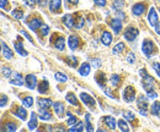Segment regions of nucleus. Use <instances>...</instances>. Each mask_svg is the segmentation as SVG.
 Masks as SVG:
<instances>
[{"label":"nucleus","instance_id":"f257e3e1","mask_svg":"<svg viewBox=\"0 0 160 132\" xmlns=\"http://www.w3.org/2000/svg\"><path fill=\"white\" fill-rule=\"evenodd\" d=\"M153 50H154V43H153L150 39L143 40V43H142V52H143V54H144L145 57H149L152 55Z\"/></svg>","mask_w":160,"mask_h":132},{"label":"nucleus","instance_id":"f03ea898","mask_svg":"<svg viewBox=\"0 0 160 132\" xmlns=\"http://www.w3.org/2000/svg\"><path fill=\"white\" fill-rule=\"evenodd\" d=\"M122 97H123L124 102H127V103H132V102L134 100V98H136V91H134V88L131 87V86L126 87V88L123 89Z\"/></svg>","mask_w":160,"mask_h":132},{"label":"nucleus","instance_id":"7ed1b4c3","mask_svg":"<svg viewBox=\"0 0 160 132\" xmlns=\"http://www.w3.org/2000/svg\"><path fill=\"white\" fill-rule=\"evenodd\" d=\"M138 34H139V31H138L137 28H134V27H128V28L124 31L123 37H124L126 40L132 42V40H134L136 38L138 37Z\"/></svg>","mask_w":160,"mask_h":132},{"label":"nucleus","instance_id":"20e7f679","mask_svg":"<svg viewBox=\"0 0 160 132\" xmlns=\"http://www.w3.org/2000/svg\"><path fill=\"white\" fill-rule=\"evenodd\" d=\"M154 83H155V82H154V78H153V77H150L149 75L143 76V87H144V89H145L147 92L153 91Z\"/></svg>","mask_w":160,"mask_h":132},{"label":"nucleus","instance_id":"39448f33","mask_svg":"<svg viewBox=\"0 0 160 132\" xmlns=\"http://www.w3.org/2000/svg\"><path fill=\"white\" fill-rule=\"evenodd\" d=\"M25 84H26V87H27L28 89H35L36 86H37V78H36V76L32 75V74L26 76V78H25Z\"/></svg>","mask_w":160,"mask_h":132},{"label":"nucleus","instance_id":"423d86ee","mask_svg":"<svg viewBox=\"0 0 160 132\" xmlns=\"http://www.w3.org/2000/svg\"><path fill=\"white\" fill-rule=\"evenodd\" d=\"M9 82L11 84H15V86H22L23 84V77L19 72H12V75L9 78Z\"/></svg>","mask_w":160,"mask_h":132},{"label":"nucleus","instance_id":"0eeeda50","mask_svg":"<svg viewBox=\"0 0 160 132\" xmlns=\"http://www.w3.org/2000/svg\"><path fill=\"white\" fill-rule=\"evenodd\" d=\"M80 99H81V102L86 105V107H94L95 105V99L91 97V95H89L88 93H80Z\"/></svg>","mask_w":160,"mask_h":132},{"label":"nucleus","instance_id":"6e6552de","mask_svg":"<svg viewBox=\"0 0 160 132\" xmlns=\"http://www.w3.org/2000/svg\"><path fill=\"white\" fill-rule=\"evenodd\" d=\"M138 108H139L140 115L147 116V108H148V103H147V99H144V97H143V95L138 98Z\"/></svg>","mask_w":160,"mask_h":132},{"label":"nucleus","instance_id":"1a4fd4ad","mask_svg":"<svg viewBox=\"0 0 160 132\" xmlns=\"http://www.w3.org/2000/svg\"><path fill=\"white\" fill-rule=\"evenodd\" d=\"M145 4H143V2H138V4H136L133 7H132V12H133V15H136V16H142L143 14H144V11H145Z\"/></svg>","mask_w":160,"mask_h":132},{"label":"nucleus","instance_id":"9d476101","mask_svg":"<svg viewBox=\"0 0 160 132\" xmlns=\"http://www.w3.org/2000/svg\"><path fill=\"white\" fill-rule=\"evenodd\" d=\"M79 44H80V39L78 36H70V37L68 38V45H69L70 50H75V49H78Z\"/></svg>","mask_w":160,"mask_h":132},{"label":"nucleus","instance_id":"9b49d317","mask_svg":"<svg viewBox=\"0 0 160 132\" xmlns=\"http://www.w3.org/2000/svg\"><path fill=\"white\" fill-rule=\"evenodd\" d=\"M43 26V21L41 19H38V17H35V19H32L30 22H28V27L32 30V31H37L38 28H41Z\"/></svg>","mask_w":160,"mask_h":132},{"label":"nucleus","instance_id":"f8f14e48","mask_svg":"<svg viewBox=\"0 0 160 132\" xmlns=\"http://www.w3.org/2000/svg\"><path fill=\"white\" fill-rule=\"evenodd\" d=\"M148 20H149V23L154 27V25H157L159 21H158V14H157V10L154 7H150L149 10V15H148Z\"/></svg>","mask_w":160,"mask_h":132},{"label":"nucleus","instance_id":"ddd939ff","mask_svg":"<svg viewBox=\"0 0 160 132\" xmlns=\"http://www.w3.org/2000/svg\"><path fill=\"white\" fill-rule=\"evenodd\" d=\"M103 122L107 125V127L110 130H115L116 129V125H117V121L113 116H105L103 117Z\"/></svg>","mask_w":160,"mask_h":132},{"label":"nucleus","instance_id":"4468645a","mask_svg":"<svg viewBox=\"0 0 160 132\" xmlns=\"http://www.w3.org/2000/svg\"><path fill=\"white\" fill-rule=\"evenodd\" d=\"M111 28L113 30L115 34H118L121 32V30H122V22H121V20H118V19L112 20V21H111Z\"/></svg>","mask_w":160,"mask_h":132},{"label":"nucleus","instance_id":"2eb2a0df","mask_svg":"<svg viewBox=\"0 0 160 132\" xmlns=\"http://www.w3.org/2000/svg\"><path fill=\"white\" fill-rule=\"evenodd\" d=\"M90 70H91L90 64L89 62H84V64H81V66L79 67L78 72H79L80 76H88L90 74Z\"/></svg>","mask_w":160,"mask_h":132},{"label":"nucleus","instance_id":"dca6fc26","mask_svg":"<svg viewBox=\"0 0 160 132\" xmlns=\"http://www.w3.org/2000/svg\"><path fill=\"white\" fill-rule=\"evenodd\" d=\"M62 6V0H51L49 1V10L52 12H58Z\"/></svg>","mask_w":160,"mask_h":132},{"label":"nucleus","instance_id":"f3484780","mask_svg":"<svg viewBox=\"0 0 160 132\" xmlns=\"http://www.w3.org/2000/svg\"><path fill=\"white\" fill-rule=\"evenodd\" d=\"M112 42V34L110 32H103L102 36H101V43L105 45V47H108Z\"/></svg>","mask_w":160,"mask_h":132},{"label":"nucleus","instance_id":"a211bd4d","mask_svg":"<svg viewBox=\"0 0 160 132\" xmlns=\"http://www.w3.org/2000/svg\"><path fill=\"white\" fill-rule=\"evenodd\" d=\"M1 47H2V55L5 59H8V60H10V59H12V52L10 50V48L5 44V42L4 40H1Z\"/></svg>","mask_w":160,"mask_h":132},{"label":"nucleus","instance_id":"6ab92c4d","mask_svg":"<svg viewBox=\"0 0 160 132\" xmlns=\"http://www.w3.org/2000/svg\"><path fill=\"white\" fill-rule=\"evenodd\" d=\"M14 47H15V50H16V53H18V54H20L21 57H27V54H28V53L25 50L23 44L21 43L20 40H19V42H15Z\"/></svg>","mask_w":160,"mask_h":132},{"label":"nucleus","instance_id":"aec40b11","mask_svg":"<svg viewBox=\"0 0 160 132\" xmlns=\"http://www.w3.org/2000/svg\"><path fill=\"white\" fill-rule=\"evenodd\" d=\"M15 115L18 116V117H20L21 120H26L27 119V112H26V108L25 107H20V108H16V110H15Z\"/></svg>","mask_w":160,"mask_h":132},{"label":"nucleus","instance_id":"412c9836","mask_svg":"<svg viewBox=\"0 0 160 132\" xmlns=\"http://www.w3.org/2000/svg\"><path fill=\"white\" fill-rule=\"evenodd\" d=\"M27 126L30 130H36V127H37V115H36V113H31V119H30V122Z\"/></svg>","mask_w":160,"mask_h":132},{"label":"nucleus","instance_id":"4be33fe9","mask_svg":"<svg viewBox=\"0 0 160 132\" xmlns=\"http://www.w3.org/2000/svg\"><path fill=\"white\" fill-rule=\"evenodd\" d=\"M40 119L41 120H43V121H48V120H51L52 119V115L51 113L48 112V110H46V109H43V108H41L40 110Z\"/></svg>","mask_w":160,"mask_h":132},{"label":"nucleus","instance_id":"5701e85b","mask_svg":"<svg viewBox=\"0 0 160 132\" xmlns=\"http://www.w3.org/2000/svg\"><path fill=\"white\" fill-rule=\"evenodd\" d=\"M63 22H64V25L68 28H73V26H74V17L72 15H65L63 17Z\"/></svg>","mask_w":160,"mask_h":132},{"label":"nucleus","instance_id":"b1692460","mask_svg":"<svg viewBox=\"0 0 160 132\" xmlns=\"http://www.w3.org/2000/svg\"><path fill=\"white\" fill-rule=\"evenodd\" d=\"M38 105H40V108L48 109L51 105H53V103L51 99H38Z\"/></svg>","mask_w":160,"mask_h":132},{"label":"nucleus","instance_id":"393cba45","mask_svg":"<svg viewBox=\"0 0 160 132\" xmlns=\"http://www.w3.org/2000/svg\"><path fill=\"white\" fill-rule=\"evenodd\" d=\"M54 47L58 49V50H64V48H65V39L63 37H59L57 40H56V43H54Z\"/></svg>","mask_w":160,"mask_h":132},{"label":"nucleus","instance_id":"a878e982","mask_svg":"<svg viewBox=\"0 0 160 132\" xmlns=\"http://www.w3.org/2000/svg\"><path fill=\"white\" fill-rule=\"evenodd\" d=\"M65 100L72 105H78V99H77L75 94H73V93H68L65 95Z\"/></svg>","mask_w":160,"mask_h":132},{"label":"nucleus","instance_id":"bb28decb","mask_svg":"<svg viewBox=\"0 0 160 132\" xmlns=\"http://www.w3.org/2000/svg\"><path fill=\"white\" fill-rule=\"evenodd\" d=\"M121 82V77L120 75H117V74H113V75L110 77V83L113 86V87H117L118 84H120Z\"/></svg>","mask_w":160,"mask_h":132},{"label":"nucleus","instance_id":"cd10ccee","mask_svg":"<svg viewBox=\"0 0 160 132\" xmlns=\"http://www.w3.org/2000/svg\"><path fill=\"white\" fill-rule=\"evenodd\" d=\"M123 50H124V43H117V44L115 45V48L112 49V53H113L115 55H118Z\"/></svg>","mask_w":160,"mask_h":132},{"label":"nucleus","instance_id":"c85d7f7f","mask_svg":"<svg viewBox=\"0 0 160 132\" xmlns=\"http://www.w3.org/2000/svg\"><path fill=\"white\" fill-rule=\"evenodd\" d=\"M53 108H54V112L58 114V115H62V114L64 113V105H63V103H59V102L54 103L53 104Z\"/></svg>","mask_w":160,"mask_h":132},{"label":"nucleus","instance_id":"c756f323","mask_svg":"<svg viewBox=\"0 0 160 132\" xmlns=\"http://www.w3.org/2000/svg\"><path fill=\"white\" fill-rule=\"evenodd\" d=\"M152 114L155 115V116H160V103L159 102L153 103V105H152Z\"/></svg>","mask_w":160,"mask_h":132},{"label":"nucleus","instance_id":"7c9ffc66","mask_svg":"<svg viewBox=\"0 0 160 132\" xmlns=\"http://www.w3.org/2000/svg\"><path fill=\"white\" fill-rule=\"evenodd\" d=\"M22 105H23L25 108H31V107L33 105V98H32V97H26V98H23Z\"/></svg>","mask_w":160,"mask_h":132},{"label":"nucleus","instance_id":"2f4dec72","mask_svg":"<svg viewBox=\"0 0 160 132\" xmlns=\"http://www.w3.org/2000/svg\"><path fill=\"white\" fill-rule=\"evenodd\" d=\"M47 89H48V81L44 80L42 83H40V86H38V92H40L41 94H43V93L47 92Z\"/></svg>","mask_w":160,"mask_h":132},{"label":"nucleus","instance_id":"473e14b6","mask_svg":"<svg viewBox=\"0 0 160 132\" xmlns=\"http://www.w3.org/2000/svg\"><path fill=\"white\" fill-rule=\"evenodd\" d=\"M54 78H56V81H58V82H67L68 81V77L65 74H62V72H56L54 74Z\"/></svg>","mask_w":160,"mask_h":132},{"label":"nucleus","instance_id":"72a5a7b5","mask_svg":"<svg viewBox=\"0 0 160 132\" xmlns=\"http://www.w3.org/2000/svg\"><path fill=\"white\" fill-rule=\"evenodd\" d=\"M96 81H98L99 86L103 87V83H105V81H106V76H105V74H103V72H99V74L96 75Z\"/></svg>","mask_w":160,"mask_h":132},{"label":"nucleus","instance_id":"f704fd0d","mask_svg":"<svg viewBox=\"0 0 160 132\" xmlns=\"http://www.w3.org/2000/svg\"><path fill=\"white\" fill-rule=\"evenodd\" d=\"M82 129H84V124H82V122H77V124L73 125L69 130L72 132H78V131H82Z\"/></svg>","mask_w":160,"mask_h":132},{"label":"nucleus","instance_id":"c9c22d12","mask_svg":"<svg viewBox=\"0 0 160 132\" xmlns=\"http://www.w3.org/2000/svg\"><path fill=\"white\" fill-rule=\"evenodd\" d=\"M11 15H12V17L16 20H22L23 19V12L21 11V10H14L12 12H11Z\"/></svg>","mask_w":160,"mask_h":132},{"label":"nucleus","instance_id":"e433bc0d","mask_svg":"<svg viewBox=\"0 0 160 132\" xmlns=\"http://www.w3.org/2000/svg\"><path fill=\"white\" fill-rule=\"evenodd\" d=\"M78 121H77V117L75 116H73L70 113H68V121H67V124L69 125V126H73V125H75Z\"/></svg>","mask_w":160,"mask_h":132},{"label":"nucleus","instance_id":"4c0bfd02","mask_svg":"<svg viewBox=\"0 0 160 132\" xmlns=\"http://www.w3.org/2000/svg\"><path fill=\"white\" fill-rule=\"evenodd\" d=\"M118 126H120L121 131L123 132H128V130H129V127H128V125H127V122L124 120H120L118 121Z\"/></svg>","mask_w":160,"mask_h":132},{"label":"nucleus","instance_id":"58836bf2","mask_svg":"<svg viewBox=\"0 0 160 132\" xmlns=\"http://www.w3.org/2000/svg\"><path fill=\"white\" fill-rule=\"evenodd\" d=\"M124 6V1L123 0H115L113 1V9L115 10H121Z\"/></svg>","mask_w":160,"mask_h":132},{"label":"nucleus","instance_id":"ea45409f","mask_svg":"<svg viewBox=\"0 0 160 132\" xmlns=\"http://www.w3.org/2000/svg\"><path fill=\"white\" fill-rule=\"evenodd\" d=\"M1 72H2V76H4V77H6V78H10V76L12 75L11 70H10L9 67H5V66H2V67H1Z\"/></svg>","mask_w":160,"mask_h":132},{"label":"nucleus","instance_id":"a19ab883","mask_svg":"<svg viewBox=\"0 0 160 132\" xmlns=\"http://www.w3.org/2000/svg\"><path fill=\"white\" fill-rule=\"evenodd\" d=\"M85 119H86V131H94V127L91 126V122H90V114H86Z\"/></svg>","mask_w":160,"mask_h":132},{"label":"nucleus","instance_id":"79ce46f5","mask_svg":"<svg viewBox=\"0 0 160 132\" xmlns=\"http://www.w3.org/2000/svg\"><path fill=\"white\" fill-rule=\"evenodd\" d=\"M67 61H68V64L72 66V67H75L77 66V62H78V60H77V57H67Z\"/></svg>","mask_w":160,"mask_h":132},{"label":"nucleus","instance_id":"37998d69","mask_svg":"<svg viewBox=\"0 0 160 132\" xmlns=\"http://www.w3.org/2000/svg\"><path fill=\"white\" fill-rule=\"evenodd\" d=\"M123 117H124V120L131 121V120H134V114L131 113V112H124L123 113Z\"/></svg>","mask_w":160,"mask_h":132},{"label":"nucleus","instance_id":"c03bdc74","mask_svg":"<svg viewBox=\"0 0 160 132\" xmlns=\"http://www.w3.org/2000/svg\"><path fill=\"white\" fill-rule=\"evenodd\" d=\"M16 125L15 124H12V122H9L8 125H6V130L8 131H10V132H14V131H16Z\"/></svg>","mask_w":160,"mask_h":132},{"label":"nucleus","instance_id":"a18cd8bd","mask_svg":"<svg viewBox=\"0 0 160 132\" xmlns=\"http://www.w3.org/2000/svg\"><path fill=\"white\" fill-rule=\"evenodd\" d=\"M127 62L128 64H134V60H136V57H134V54L133 53H129L128 55H127Z\"/></svg>","mask_w":160,"mask_h":132},{"label":"nucleus","instance_id":"49530a36","mask_svg":"<svg viewBox=\"0 0 160 132\" xmlns=\"http://www.w3.org/2000/svg\"><path fill=\"white\" fill-rule=\"evenodd\" d=\"M20 33H21V34H22V36H23V37L26 38V39H27L28 42H31V43H33V39L31 38V36H30V34H28V33H27L26 31H23V30H22V31H20Z\"/></svg>","mask_w":160,"mask_h":132},{"label":"nucleus","instance_id":"de8ad7c7","mask_svg":"<svg viewBox=\"0 0 160 132\" xmlns=\"http://www.w3.org/2000/svg\"><path fill=\"white\" fill-rule=\"evenodd\" d=\"M147 97H148L149 99H157V98H158V94H157L154 91H149V92H147Z\"/></svg>","mask_w":160,"mask_h":132},{"label":"nucleus","instance_id":"09e8293b","mask_svg":"<svg viewBox=\"0 0 160 132\" xmlns=\"http://www.w3.org/2000/svg\"><path fill=\"white\" fill-rule=\"evenodd\" d=\"M153 69H154V71L158 74V76L160 77V62H154L153 64Z\"/></svg>","mask_w":160,"mask_h":132},{"label":"nucleus","instance_id":"8fccbe9b","mask_svg":"<svg viewBox=\"0 0 160 132\" xmlns=\"http://www.w3.org/2000/svg\"><path fill=\"white\" fill-rule=\"evenodd\" d=\"M6 104H8V98H6V95H5V94H2V95H1V102H0V105H1V108H4Z\"/></svg>","mask_w":160,"mask_h":132},{"label":"nucleus","instance_id":"3c124183","mask_svg":"<svg viewBox=\"0 0 160 132\" xmlns=\"http://www.w3.org/2000/svg\"><path fill=\"white\" fill-rule=\"evenodd\" d=\"M48 32H49V27L43 25V26H42V32H41V34H42V36H47Z\"/></svg>","mask_w":160,"mask_h":132},{"label":"nucleus","instance_id":"603ef678","mask_svg":"<svg viewBox=\"0 0 160 132\" xmlns=\"http://www.w3.org/2000/svg\"><path fill=\"white\" fill-rule=\"evenodd\" d=\"M91 62H92V66H94V67H100V65H101L100 59H92Z\"/></svg>","mask_w":160,"mask_h":132},{"label":"nucleus","instance_id":"864d4df0","mask_svg":"<svg viewBox=\"0 0 160 132\" xmlns=\"http://www.w3.org/2000/svg\"><path fill=\"white\" fill-rule=\"evenodd\" d=\"M25 4L30 7H33L36 5V0H25Z\"/></svg>","mask_w":160,"mask_h":132},{"label":"nucleus","instance_id":"5fc2aeb1","mask_svg":"<svg viewBox=\"0 0 160 132\" xmlns=\"http://www.w3.org/2000/svg\"><path fill=\"white\" fill-rule=\"evenodd\" d=\"M94 1L98 6H105L106 5V0H94Z\"/></svg>","mask_w":160,"mask_h":132},{"label":"nucleus","instance_id":"6e6d98bb","mask_svg":"<svg viewBox=\"0 0 160 132\" xmlns=\"http://www.w3.org/2000/svg\"><path fill=\"white\" fill-rule=\"evenodd\" d=\"M82 25H84V19H82V17H80L75 27H77V28H81V27H82Z\"/></svg>","mask_w":160,"mask_h":132},{"label":"nucleus","instance_id":"4d7b16f0","mask_svg":"<svg viewBox=\"0 0 160 132\" xmlns=\"http://www.w3.org/2000/svg\"><path fill=\"white\" fill-rule=\"evenodd\" d=\"M0 2H1V9H5L8 5V0H0Z\"/></svg>","mask_w":160,"mask_h":132},{"label":"nucleus","instance_id":"13d9d810","mask_svg":"<svg viewBox=\"0 0 160 132\" xmlns=\"http://www.w3.org/2000/svg\"><path fill=\"white\" fill-rule=\"evenodd\" d=\"M155 32H157V34H160V22L155 25Z\"/></svg>","mask_w":160,"mask_h":132},{"label":"nucleus","instance_id":"bf43d9fd","mask_svg":"<svg viewBox=\"0 0 160 132\" xmlns=\"http://www.w3.org/2000/svg\"><path fill=\"white\" fill-rule=\"evenodd\" d=\"M38 4H40L41 6H44L46 5V2H47V0H36Z\"/></svg>","mask_w":160,"mask_h":132},{"label":"nucleus","instance_id":"052dcab7","mask_svg":"<svg viewBox=\"0 0 160 132\" xmlns=\"http://www.w3.org/2000/svg\"><path fill=\"white\" fill-rule=\"evenodd\" d=\"M69 4H72V5H77L78 2H79V0H67Z\"/></svg>","mask_w":160,"mask_h":132},{"label":"nucleus","instance_id":"680f3d73","mask_svg":"<svg viewBox=\"0 0 160 132\" xmlns=\"http://www.w3.org/2000/svg\"><path fill=\"white\" fill-rule=\"evenodd\" d=\"M159 11H160V9H159Z\"/></svg>","mask_w":160,"mask_h":132}]
</instances>
